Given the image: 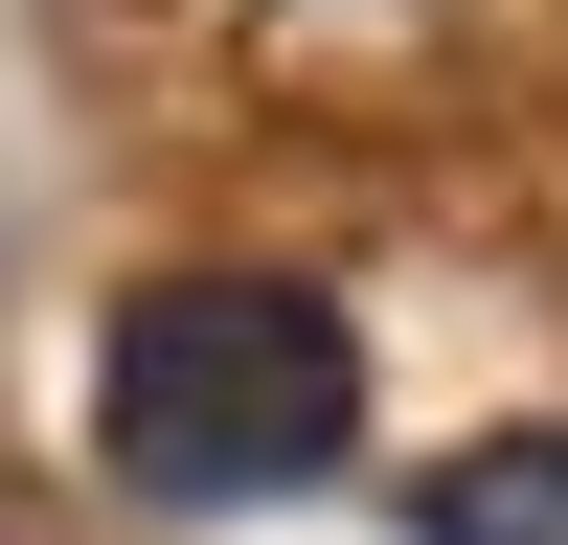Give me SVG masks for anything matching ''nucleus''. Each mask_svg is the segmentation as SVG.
Segmentation results:
<instances>
[{
  "instance_id": "2",
  "label": "nucleus",
  "mask_w": 568,
  "mask_h": 545,
  "mask_svg": "<svg viewBox=\"0 0 568 545\" xmlns=\"http://www.w3.org/2000/svg\"><path fill=\"white\" fill-rule=\"evenodd\" d=\"M433 545H568V432H478L433 477Z\"/></svg>"
},
{
  "instance_id": "1",
  "label": "nucleus",
  "mask_w": 568,
  "mask_h": 545,
  "mask_svg": "<svg viewBox=\"0 0 568 545\" xmlns=\"http://www.w3.org/2000/svg\"><path fill=\"white\" fill-rule=\"evenodd\" d=\"M364 432V341L318 272H136L114 341H91V454L136 500H296L318 454Z\"/></svg>"
}]
</instances>
